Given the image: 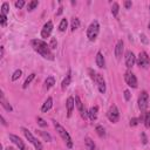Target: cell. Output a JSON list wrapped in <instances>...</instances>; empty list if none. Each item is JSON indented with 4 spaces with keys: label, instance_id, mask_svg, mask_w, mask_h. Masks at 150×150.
<instances>
[{
    "label": "cell",
    "instance_id": "6da1fadb",
    "mask_svg": "<svg viewBox=\"0 0 150 150\" xmlns=\"http://www.w3.org/2000/svg\"><path fill=\"white\" fill-rule=\"evenodd\" d=\"M31 45L33 47V49L40 54L44 59H47V60H50L53 61L54 60V55L52 53V49L49 47V45H47L44 40H40V39H33L31 41Z\"/></svg>",
    "mask_w": 150,
    "mask_h": 150
},
{
    "label": "cell",
    "instance_id": "7a4b0ae2",
    "mask_svg": "<svg viewBox=\"0 0 150 150\" xmlns=\"http://www.w3.org/2000/svg\"><path fill=\"white\" fill-rule=\"evenodd\" d=\"M54 127H55V129H56V131H58V134L61 136V138L65 141V143H66V145L70 149V148H73V141H72V137H70V135L67 133V130L62 127V125H60L56 121H54Z\"/></svg>",
    "mask_w": 150,
    "mask_h": 150
},
{
    "label": "cell",
    "instance_id": "3957f363",
    "mask_svg": "<svg viewBox=\"0 0 150 150\" xmlns=\"http://www.w3.org/2000/svg\"><path fill=\"white\" fill-rule=\"evenodd\" d=\"M99 33H100V25L95 20V21H93L89 25V27L87 29V38H88V40L89 41H95V39L97 38Z\"/></svg>",
    "mask_w": 150,
    "mask_h": 150
},
{
    "label": "cell",
    "instance_id": "277c9868",
    "mask_svg": "<svg viewBox=\"0 0 150 150\" xmlns=\"http://www.w3.org/2000/svg\"><path fill=\"white\" fill-rule=\"evenodd\" d=\"M21 130H22V133H24V135L26 136V138L35 147V149L36 150H42V144L40 143V141H38L33 135H32V133L28 130V129H26V128H21Z\"/></svg>",
    "mask_w": 150,
    "mask_h": 150
},
{
    "label": "cell",
    "instance_id": "5b68a950",
    "mask_svg": "<svg viewBox=\"0 0 150 150\" xmlns=\"http://www.w3.org/2000/svg\"><path fill=\"white\" fill-rule=\"evenodd\" d=\"M107 116H108L109 121L112 122V123H116L119 121V119H120V111H119V109H117V107L115 104L110 106V108H109V110L107 112Z\"/></svg>",
    "mask_w": 150,
    "mask_h": 150
},
{
    "label": "cell",
    "instance_id": "8992f818",
    "mask_svg": "<svg viewBox=\"0 0 150 150\" xmlns=\"http://www.w3.org/2000/svg\"><path fill=\"white\" fill-rule=\"evenodd\" d=\"M136 63L137 66H140L141 68H147L150 63V58H149V55L145 53V52H141L137 56V59H136Z\"/></svg>",
    "mask_w": 150,
    "mask_h": 150
},
{
    "label": "cell",
    "instance_id": "52a82bcc",
    "mask_svg": "<svg viewBox=\"0 0 150 150\" xmlns=\"http://www.w3.org/2000/svg\"><path fill=\"white\" fill-rule=\"evenodd\" d=\"M148 104H149V95L147 91H142L141 95L138 97V108L142 112H144L148 108Z\"/></svg>",
    "mask_w": 150,
    "mask_h": 150
},
{
    "label": "cell",
    "instance_id": "ba28073f",
    "mask_svg": "<svg viewBox=\"0 0 150 150\" xmlns=\"http://www.w3.org/2000/svg\"><path fill=\"white\" fill-rule=\"evenodd\" d=\"M124 80L127 82V85L131 88H137V79L135 76L134 73H131L130 70L124 73Z\"/></svg>",
    "mask_w": 150,
    "mask_h": 150
},
{
    "label": "cell",
    "instance_id": "9c48e42d",
    "mask_svg": "<svg viewBox=\"0 0 150 150\" xmlns=\"http://www.w3.org/2000/svg\"><path fill=\"white\" fill-rule=\"evenodd\" d=\"M74 100H75V104H76V108H78L79 112L81 114V116H82L83 119H87V116H88V111L86 110V108H85V106H83V103H82L81 99L76 95Z\"/></svg>",
    "mask_w": 150,
    "mask_h": 150
},
{
    "label": "cell",
    "instance_id": "30bf717a",
    "mask_svg": "<svg viewBox=\"0 0 150 150\" xmlns=\"http://www.w3.org/2000/svg\"><path fill=\"white\" fill-rule=\"evenodd\" d=\"M124 58H125V66L128 68H133V66L136 63V56H135V54L131 52V50H128L125 53Z\"/></svg>",
    "mask_w": 150,
    "mask_h": 150
},
{
    "label": "cell",
    "instance_id": "8fae6325",
    "mask_svg": "<svg viewBox=\"0 0 150 150\" xmlns=\"http://www.w3.org/2000/svg\"><path fill=\"white\" fill-rule=\"evenodd\" d=\"M52 31H53V22H52V21H47V22L44 25V27H42L41 38H44V39H47V38H49Z\"/></svg>",
    "mask_w": 150,
    "mask_h": 150
},
{
    "label": "cell",
    "instance_id": "7c38bea8",
    "mask_svg": "<svg viewBox=\"0 0 150 150\" xmlns=\"http://www.w3.org/2000/svg\"><path fill=\"white\" fill-rule=\"evenodd\" d=\"M95 82L97 85V88H99V91L104 94L106 93V81L103 79V76L101 74H96V79H95Z\"/></svg>",
    "mask_w": 150,
    "mask_h": 150
},
{
    "label": "cell",
    "instance_id": "4fadbf2b",
    "mask_svg": "<svg viewBox=\"0 0 150 150\" xmlns=\"http://www.w3.org/2000/svg\"><path fill=\"white\" fill-rule=\"evenodd\" d=\"M10 140L14 143V144H16L18 145V148L20 149V150H24V149H26V145H25V143H24V141L19 137V136H16V135H13V134H10Z\"/></svg>",
    "mask_w": 150,
    "mask_h": 150
},
{
    "label": "cell",
    "instance_id": "5bb4252c",
    "mask_svg": "<svg viewBox=\"0 0 150 150\" xmlns=\"http://www.w3.org/2000/svg\"><path fill=\"white\" fill-rule=\"evenodd\" d=\"M123 46H124V44H123L122 40H119L117 44H116V46H115V50H114V53H115V56H116V59H117V60H120V59H121V56H122V53H123Z\"/></svg>",
    "mask_w": 150,
    "mask_h": 150
},
{
    "label": "cell",
    "instance_id": "9a60e30c",
    "mask_svg": "<svg viewBox=\"0 0 150 150\" xmlns=\"http://www.w3.org/2000/svg\"><path fill=\"white\" fill-rule=\"evenodd\" d=\"M74 104H75V100H74V97L69 96V97L67 99V103H66V106H67V116H68V117H70L72 114H73Z\"/></svg>",
    "mask_w": 150,
    "mask_h": 150
},
{
    "label": "cell",
    "instance_id": "2e32d148",
    "mask_svg": "<svg viewBox=\"0 0 150 150\" xmlns=\"http://www.w3.org/2000/svg\"><path fill=\"white\" fill-rule=\"evenodd\" d=\"M70 82H72V72H70V69H68L66 78L63 79V81H62V83H61V88H62V90H66V88L70 85Z\"/></svg>",
    "mask_w": 150,
    "mask_h": 150
},
{
    "label": "cell",
    "instance_id": "e0dca14e",
    "mask_svg": "<svg viewBox=\"0 0 150 150\" xmlns=\"http://www.w3.org/2000/svg\"><path fill=\"white\" fill-rule=\"evenodd\" d=\"M0 102H1V106L7 110V111H12L13 110V108H12V106L8 103V101L5 99V96H4V93L1 91L0 93Z\"/></svg>",
    "mask_w": 150,
    "mask_h": 150
},
{
    "label": "cell",
    "instance_id": "ac0fdd59",
    "mask_svg": "<svg viewBox=\"0 0 150 150\" xmlns=\"http://www.w3.org/2000/svg\"><path fill=\"white\" fill-rule=\"evenodd\" d=\"M97 111H99V107H97V106H94V107H91V108L89 109L88 116H89V119H90L91 121H95V120L97 119Z\"/></svg>",
    "mask_w": 150,
    "mask_h": 150
},
{
    "label": "cell",
    "instance_id": "d6986e66",
    "mask_svg": "<svg viewBox=\"0 0 150 150\" xmlns=\"http://www.w3.org/2000/svg\"><path fill=\"white\" fill-rule=\"evenodd\" d=\"M52 107H53V99L49 96V97H47V100H46L45 103L42 104V107H41V111H42V112H47Z\"/></svg>",
    "mask_w": 150,
    "mask_h": 150
},
{
    "label": "cell",
    "instance_id": "ffe728a7",
    "mask_svg": "<svg viewBox=\"0 0 150 150\" xmlns=\"http://www.w3.org/2000/svg\"><path fill=\"white\" fill-rule=\"evenodd\" d=\"M96 65L99 68H104L106 67V61H104V58H103V54L101 52H99L96 54Z\"/></svg>",
    "mask_w": 150,
    "mask_h": 150
},
{
    "label": "cell",
    "instance_id": "44dd1931",
    "mask_svg": "<svg viewBox=\"0 0 150 150\" xmlns=\"http://www.w3.org/2000/svg\"><path fill=\"white\" fill-rule=\"evenodd\" d=\"M54 85H55V79H54L53 76H48V78L45 80V89H46V90H49Z\"/></svg>",
    "mask_w": 150,
    "mask_h": 150
},
{
    "label": "cell",
    "instance_id": "7402d4cb",
    "mask_svg": "<svg viewBox=\"0 0 150 150\" xmlns=\"http://www.w3.org/2000/svg\"><path fill=\"white\" fill-rule=\"evenodd\" d=\"M79 27H80V20H79L78 18H73V19H72V24H70L72 31H73V32L76 31Z\"/></svg>",
    "mask_w": 150,
    "mask_h": 150
},
{
    "label": "cell",
    "instance_id": "603a6c76",
    "mask_svg": "<svg viewBox=\"0 0 150 150\" xmlns=\"http://www.w3.org/2000/svg\"><path fill=\"white\" fill-rule=\"evenodd\" d=\"M85 143H86V145H87V148L89 149V150H95V144H94V141L90 138V137H86L85 138Z\"/></svg>",
    "mask_w": 150,
    "mask_h": 150
},
{
    "label": "cell",
    "instance_id": "cb8c5ba5",
    "mask_svg": "<svg viewBox=\"0 0 150 150\" xmlns=\"http://www.w3.org/2000/svg\"><path fill=\"white\" fill-rule=\"evenodd\" d=\"M34 78H35V74H34V73L29 74V75H28V78H27V79L25 80V82H24V86H22V88H24V89H26V88H27V87L31 85V82L34 80Z\"/></svg>",
    "mask_w": 150,
    "mask_h": 150
},
{
    "label": "cell",
    "instance_id": "d4e9b609",
    "mask_svg": "<svg viewBox=\"0 0 150 150\" xmlns=\"http://www.w3.org/2000/svg\"><path fill=\"white\" fill-rule=\"evenodd\" d=\"M38 6H39V1H38V0H33V1L28 3V5H27V11H28V12H32V11H34Z\"/></svg>",
    "mask_w": 150,
    "mask_h": 150
},
{
    "label": "cell",
    "instance_id": "484cf974",
    "mask_svg": "<svg viewBox=\"0 0 150 150\" xmlns=\"http://www.w3.org/2000/svg\"><path fill=\"white\" fill-rule=\"evenodd\" d=\"M95 130H96V134H97L101 138H103V137L106 136V130H104V128H103L102 125H96Z\"/></svg>",
    "mask_w": 150,
    "mask_h": 150
},
{
    "label": "cell",
    "instance_id": "4316f807",
    "mask_svg": "<svg viewBox=\"0 0 150 150\" xmlns=\"http://www.w3.org/2000/svg\"><path fill=\"white\" fill-rule=\"evenodd\" d=\"M119 12H120V6H119L117 3H114V4H112V6H111V14L114 16H117Z\"/></svg>",
    "mask_w": 150,
    "mask_h": 150
},
{
    "label": "cell",
    "instance_id": "83f0119b",
    "mask_svg": "<svg viewBox=\"0 0 150 150\" xmlns=\"http://www.w3.org/2000/svg\"><path fill=\"white\" fill-rule=\"evenodd\" d=\"M67 26H68L67 19H62L61 22H60V25H59V31H60V32H65L66 28H67Z\"/></svg>",
    "mask_w": 150,
    "mask_h": 150
},
{
    "label": "cell",
    "instance_id": "f1b7e54d",
    "mask_svg": "<svg viewBox=\"0 0 150 150\" xmlns=\"http://www.w3.org/2000/svg\"><path fill=\"white\" fill-rule=\"evenodd\" d=\"M144 125L145 128H150V111H147L144 114Z\"/></svg>",
    "mask_w": 150,
    "mask_h": 150
},
{
    "label": "cell",
    "instance_id": "f546056e",
    "mask_svg": "<svg viewBox=\"0 0 150 150\" xmlns=\"http://www.w3.org/2000/svg\"><path fill=\"white\" fill-rule=\"evenodd\" d=\"M21 74H22L21 69H16V70L13 73V75H12V81H16L21 76Z\"/></svg>",
    "mask_w": 150,
    "mask_h": 150
},
{
    "label": "cell",
    "instance_id": "4dcf8cb0",
    "mask_svg": "<svg viewBox=\"0 0 150 150\" xmlns=\"http://www.w3.org/2000/svg\"><path fill=\"white\" fill-rule=\"evenodd\" d=\"M8 11H10V6H8V3H4V4L1 5V14H4V15H7Z\"/></svg>",
    "mask_w": 150,
    "mask_h": 150
},
{
    "label": "cell",
    "instance_id": "1f68e13d",
    "mask_svg": "<svg viewBox=\"0 0 150 150\" xmlns=\"http://www.w3.org/2000/svg\"><path fill=\"white\" fill-rule=\"evenodd\" d=\"M38 131H39V134H40L47 142H50V141H52V137H50V135H49L48 133H45V131H41V130H38Z\"/></svg>",
    "mask_w": 150,
    "mask_h": 150
},
{
    "label": "cell",
    "instance_id": "d6a6232c",
    "mask_svg": "<svg viewBox=\"0 0 150 150\" xmlns=\"http://www.w3.org/2000/svg\"><path fill=\"white\" fill-rule=\"evenodd\" d=\"M49 47H50V49H56V47H58V41H56L55 38H52V39H50Z\"/></svg>",
    "mask_w": 150,
    "mask_h": 150
},
{
    "label": "cell",
    "instance_id": "836d02e7",
    "mask_svg": "<svg viewBox=\"0 0 150 150\" xmlns=\"http://www.w3.org/2000/svg\"><path fill=\"white\" fill-rule=\"evenodd\" d=\"M36 122H38V124H39L40 127H47V122L44 120V119H41V117H36Z\"/></svg>",
    "mask_w": 150,
    "mask_h": 150
},
{
    "label": "cell",
    "instance_id": "e575fe53",
    "mask_svg": "<svg viewBox=\"0 0 150 150\" xmlns=\"http://www.w3.org/2000/svg\"><path fill=\"white\" fill-rule=\"evenodd\" d=\"M24 6H25V1H24V0H18V1H15V7H16V8L20 10V8H22Z\"/></svg>",
    "mask_w": 150,
    "mask_h": 150
},
{
    "label": "cell",
    "instance_id": "d590c367",
    "mask_svg": "<svg viewBox=\"0 0 150 150\" xmlns=\"http://www.w3.org/2000/svg\"><path fill=\"white\" fill-rule=\"evenodd\" d=\"M138 123H140V121H138V119H136V117H133V119L130 120V125H131V127H136Z\"/></svg>",
    "mask_w": 150,
    "mask_h": 150
},
{
    "label": "cell",
    "instance_id": "8d00e7d4",
    "mask_svg": "<svg viewBox=\"0 0 150 150\" xmlns=\"http://www.w3.org/2000/svg\"><path fill=\"white\" fill-rule=\"evenodd\" d=\"M88 73L90 74V79H91V80H94V81H95V79H96V73L94 72L93 69H90V68L88 69Z\"/></svg>",
    "mask_w": 150,
    "mask_h": 150
},
{
    "label": "cell",
    "instance_id": "74e56055",
    "mask_svg": "<svg viewBox=\"0 0 150 150\" xmlns=\"http://www.w3.org/2000/svg\"><path fill=\"white\" fill-rule=\"evenodd\" d=\"M0 21H1V25L5 26L6 25V21H7V16L4 15V14H0Z\"/></svg>",
    "mask_w": 150,
    "mask_h": 150
},
{
    "label": "cell",
    "instance_id": "f35d334b",
    "mask_svg": "<svg viewBox=\"0 0 150 150\" xmlns=\"http://www.w3.org/2000/svg\"><path fill=\"white\" fill-rule=\"evenodd\" d=\"M141 41L144 44V45H148L149 44V40L147 39V36H145V34H141Z\"/></svg>",
    "mask_w": 150,
    "mask_h": 150
},
{
    "label": "cell",
    "instance_id": "ab89813d",
    "mask_svg": "<svg viewBox=\"0 0 150 150\" xmlns=\"http://www.w3.org/2000/svg\"><path fill=\"white\" fill-rule=\"evenodd\" d=\"M130 97H131L130 91H129V90H124V99H125V101H129Z\"/></svg>",
    "mask_w": 150,
    "mask_h": 150
},
{
    "label": "cell",
    "instance_id": "60d3db41",
    "mask_svg": "<svg viewBox=\"0 0 150 150\" xmlns=\"http://www.w3.org/2000/svg\"><path fill=\"white\" fill-rule=\"evenodd\" d=\"M131 6H133V3H131V1H124V7L127 10H129Z\"/></svg>",
    "mask_w": 150,
    "mask_h": 150
},
{
    "label": "cell",
    "instance_id": "b9f144b4",
    "mask_svg": "<svg viewBox=\"0 0 150 150\" xmlns=\"http://www.w3.org/2000/svg\"><path fill=\"white\" fill-rule=\"evenodd\" d=\"M141 136H142V143H143V144H147L148 140H147V136H145V134H144V133H142V134H141Z\"/></svg>",
    "mask_w": 150,
    "mask_h": 150
},
{
    "label": "cell",
    "instance_id": "7bdbcfd3",
    "mask_svg": "<svg viewBox=\"0 0 150 150\" xmlns=\"http://www.w3.org/2000/svg\"><path fill=\"white\" fill-rule=\"evenodd\" d=\"M62 10H63V8H62V7H60V8H59V11H58V13H56V15H60V14L62 13Z\"/></svg>",
    "mask_w": 150,
    "mask_h": 150
},
{
    "label": "cell",
    "instance_id": "ee69618b",
    "mask_svg": "<svg viewBox=\"0 0 150 150\" xmlns=\"http://www.w3.org/2000/svg\"><path fill=\"white\" fill-rule=\"evenodd\" d=\"M1 122H3V124L4 125H6L7 123H6V121H5V119H4V116H1Z\"/></svg>",
    "mask_w": 150,
    "mask_h": 150
},
{
    "label": "cell",
    "instance_id": "f6af8a7d",
    "mask_svg": "<svg viewBox=\"0 0 150 150\" xmlns=\"http://www.w3.org/2000/svg\"><path fill=\"white\" fill-rule=\"evenodd\" d=\"M6 150H14V149H13V148H12V147H8V148H7V149H6Z\"/></svg>",
    "mask_w": 150,
    "mask_h": 150
},
{
    "label": "cell",
    "instance_id": "bcb514c9",
    "mask_svg": "<svg viewBox=\"0 0 150 150\" xmlns=\"http://www.w3.org/2000/svg\"><path fill=\"white\" fill-rule=\"evenodd\" d=\"M148 27H149V29H150V21H149V25H148Z\"/></svg>",
    "mask_w": 150,
    "mask_h": 150
},
{
    "label": "cell",
    "instance_id": "7dc6e473",
    "mask_svg": "<svg viewBox=\"0 0 150 150\" xmlns=\"http://www.w3.org/2000/svg\"><path fill=\"white\" fill-rule=\"evenodd\" d=\"M149 10H150V5H149Z\"/></svg>",
    "mask_w": 150,
    "mask_h": 150
}]
</instances>
